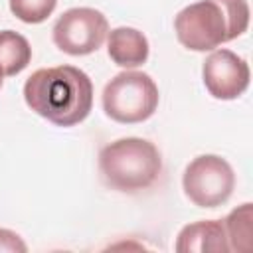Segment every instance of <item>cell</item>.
I'll use <instances>...</instances> for the list:
<instances>
[{
  "instance_id": "1",
  "label": "cell",
  "mask_w": 253,
  "mask_h": 253,
  "mask_svg": "<svg viewBox=\"0 0 253 253\" xmlns=\"http://www.w3.org/2000/svg\"><path fill=\"white\" fill-rule=\"evenodd\" d=\"M26 105L57 126H73L87 119L93 107V83L73 65L42 67L24 83Z\"/></svg>"
},
{
  "instance_id": "2",
  "label": "cell",
  "mask_w": 253,
  "mask_h": 253,
  "mask_svg": "<svg viewBox=\"0 0 253 253\" xmlns=\"http://www.w3.org/2000/svg\"><path fill=\"white\" fill-rule=\"evenodd\" d=\"M249 28L247 0H200L178 12V42L192 51H210L245 34Z\"/></svg>"
},
{
  "instance_id": "3",
  "label": "cell",
  "mask_w": 253,
  "mask_h": 253,
  "mask_svg": "<svg viewBox=\"0 0 253 253\" xmlns=\"http://www.w3.org/2000/svg\"><path fill=\"white\" fill-rule=\"evenodd\" d=\"M99 172L111 190L136 194L158 180L162 156L150 140L126 136L107 144L99 152Z\"/></svg>"
},
{
  "instance_id": "4",
  "label": "cell",
  "mask_w": 253,
  "mask_h": 253,
  "mask_svg": "<svg viewBox=\"0 0 253 253\" xmlns=\"http://www.w3.org/2000/svg\"><path fill=\"white\" fill-rule=\"evenodd\" d=\"M103 111L121 125L144 123L158 109V87L144 71L117 73L103 89Z\"/></svg>"
},
{
  "instance_id": "5",
  "label": "cell",
  "mask_w": 253,
  "mask_h": 253,
  "mask_svg": "<svg viewBox=\"0 0 253 253\" xmlns=\"http://www.w3.org/2000/svg\"><path fill=\"white\" fill-rule=\"evenodd\" d=\"M182 188L194 206L217 208L231 198L235 174L225 158L217 154H202L186 166Z\"/></svg>"
},
{
  "instance_id": "6",
  "label": "cell",
  "mask_w": 253,
  "mask_h": 253,
  "mask_svg": "<svg viewBox=\"0 0 253 253\" xmlns=\"http://www.w3.org/2000/svg\"><path fill=\"white\" fill-rule=\"evenodd\" d=\"M109 34V22L95 8H69L53 24V43L67 55H89L97 51Z\"/></svg>"
},
{
  "instance_id": "7",
  "label": "cell",
  "mask_w": 253,
  "mask_h": 253,
  "mask_svg": "<svg viewBox=\"0 0 253 253\" xmlns=\"http://www.w3.org/2000/svg\"><path fill=\"white\" fill-rule=\"evenodd\" d=\"M249 65L231 49L211 51L202 65V79L213 99L231 101L249 87Z\"/></svg>"
},
{
  "instance_id": "8",
  "label": "cell",
  "mask_w": 253,
  "mask_h": 253,
  "mask_svg": "<svg viewBox=\"0 0 253 253\" xmlns=\"http://www.w3.org/2000/svg\"><path fill=\"white\" fill-rule=\"evenodd\" d=\"M174 249L178 253H227L229 243L221 219H202L180 229Z\"/></svg>"
},
{
  "instance_id": "9",
  "label": "cell",
  "mask_w": 253,
  "mask_h": 253,
  "mask_svg": "<svg viewBox=\"0 0 253 253\" xmlns=\"http://www.w3.org/2000/svg\"><path fill=\"white\" fill-rule=\"evenodd\" d=\"M148 40L142 32L136 28L121 26L107 34V53L113 59V63L132 69L148 59Z\"/></svg>"
},
{
  "instance_id": "10",
  "label": "cell",
  "mask_w": 253,
  "mask_h": 253,
  "mask_svg": "<svg viewBox=\"0 0 253 253\" xmlns=\"http://www.w3.org/2000/svg\"><path fill=\"white\" fill-rule=\"evenodd\" d=\"M32 61V47L28 40L14 32V30H2L0 32V67L4 75L12 77L22 73Z\"/></svg>"
},
{
  "instance_id": "11",
  "label": "cell",
  "mask_w": 253,
  "mask_h": 253,
  "mask_svg": "<svg viewBox=\"0 0 253 253\" xmlns=\"http://www.w3.org/2000/svg\"><path fill=\"white\" fill-rule=\"evenodd\" d=\"M251 219H253V206L249 202L231 210L229 215L223 219L229 251H249L251 249Z\"/></svg>"
},
{
  "instance_id": "12",
  "label": "cell",
  "mask_w": 253,
  "mask_h": 253,
  "mask_svg": "<svg viewBox=\"0 0 253 253\" xmlns=\"http://www.w3.org/2000/svg\"><path fill=\"white\" fill-rule=\"evenodd\" d=\"M12 14L26 24L45 22L57 6V0H8Z\"/></svg>"
},
{
  "instance_id": "13",
  "label": "cell",
  "mask_w": 253,
  "mask_h": 253,
  "mask_svg": "<svg viewBox=\"0 0 253 253\" xmlns=\"http://www.w3.org/2000/svg\"><path fill=\"white\" fill-rule=\"evenodd\" d=\"M26 251L28 245L16 231L0 227V253H26Z\"/></svg>"
},
{
  "instance_id": "14",
  "label": "cell",
  "mask_w": 253,
  "mask_h": 253,
  "mask_svg": "<svg viewBox=\"0 0 253 253\" xmlns=\"http://www.w3.org/2000/svg\"><path fill=\"white\" fill-rule=\"evenodd\" d=\"M2 83H4V71H2V67H0V89H2Z\"/></svg>"
}]
</instances>
